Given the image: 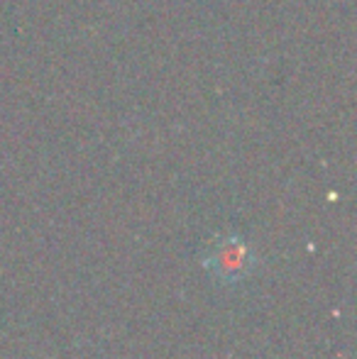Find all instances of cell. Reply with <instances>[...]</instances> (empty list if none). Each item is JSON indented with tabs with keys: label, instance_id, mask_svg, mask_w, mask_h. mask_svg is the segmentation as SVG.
Segmentation results:
<instances>
[{
	"label": "cell",
	"instance_id": "6da1fadb",
	"mask_svg": "<svg viewBox=\"0 0 357 359\" xmlns=\"http://www.w3.org/2000/svg\"><path fill=\"white\" fill-rule=\"evenodd\" d=\"M252 252L248 250L243 240H233L228 245L220 247L218 257L208 259L206 264L215 271V276L223 281H238L248 274V269L252 266Z\"/></svg>",
	"mask_w": 357,
	"mask_h": 359
}]
</instances>
